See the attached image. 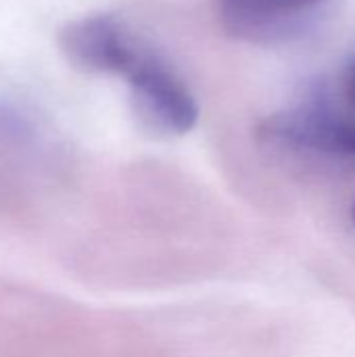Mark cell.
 I'll list each match as a JSON object with an SVG mask.
<instances>
[{"label":"cell","instance_id":"5","mask_svg":"<svg viewBox=\"0 0 355 357\" xmlns=\"http://www.w3.org/2000/svg\"><path fill=\"white\" fill-rule=\"evenodd\" d=\"M352 215H354V222H355V203H354V211H352Z\"/></svg>","mask_w":355,"mask_h":357},{"label":"cell","instance_id":"2","mask_svg":"<svg viewBox=\"0 0 355 357\" xmlns=\"http://www.w3.org/2000/svg\"><path fill=\"white\" fill-rule=\"evenodd\" d=\"M59 42L67 61L90 73L128 75L144 56L138 52L121 25L105 15L71 21L63 27Z\"/></svg>","mask_w":355,"mask_h":357},{"label":"cell","instance_id":"4","mask_svg":"<svg viewBox=\"0 0 355 357\" xmlns=\"http://www.w3.org/2000/svg\"><path fill=\"white\" fill-rule=\"evenodd\" d=\"M343 157L355 159V59L347 65L341 86V102H331Z\"/></svg>","mask_w":355,"mask_h":357},{"label":"cell","instance_id":"3","mask_svg":"<svg viewBox=\"0 0 355 357\" xmlns=\"http://www.w3.org/2000/svg\"><path fill=\"white\" fill-rule=\"evenodd\" d=\"M316 0H224L226 10L241 23H266L295 15Z\"/></svg>","mask_w":355,"mask_h":357},{"label":"cell","instance_id":"1","mask_svg":"<svg viewBox=\"0 0 355 357\" xmlns=\"http://www.w3.org/2000/svg\"><path fill=\"white\" fill-rule=\"evenodd\" d=\"M136 115L144 126L163 136H182L199 119V107L190 92L161 63L142 56L126 75Z\"/></svg>","mask_w":355,"mask_h":357}]
</instances>
